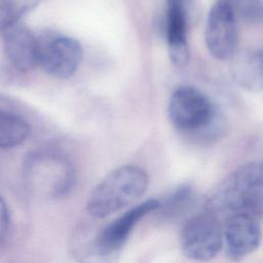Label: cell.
Masks as SVG:
<instances>
[{"mask_svg":"<svg viewBox=\"0 0 263 263\" xmlns=\"http://www.w3.org/2000/svg\"><path fill=\"white\" fill-rule=\"evenodd\" d=\"M193 196L194 191L189 184L180 185L166 197L159 199L156 212L165 220L175 219L187 210L193 200Z\"/></svg>","mask_w":263,"mask_h":263,"instance_id":"9a60e30c","label":"cell"},{"mask_svg":"<svg viewBox=\"0 0 263 263\" xmlns=\"http://www.w3.org/2000/svg\"><path fill=\"white\" fill-rule=\"evenodd\" d=\"M208 209L257 218L263 214V158L243 163L232 172L215 190Z\"/></svg>","mask_w":263,"mask_h":263,"instance_id":"3957f363","label":"cell"},{"mask_svg":"<svg viewBox=\"0 0 263 263\" xmlns=\"http://www.w3.org/2000/svg\"><path fill=\"white\" fill-rule=\"evenodd\" d=\"M224 229L217 213L208 209L190 216L180 232L184 256L198 262L214 259L222 249Z\"/></svg>","mask_w":263,"mask_h":263,"instance_id":"5b68a950","label":"cell"},{"mask_svg":"<svg viewBox=\"0 0 263 263\" xmlns=\"http://www.w3.org/2000/svg\"><path fill=\"white\" fill-rule=\"evenodd\" d=\"M29 123L13 113L0 110V148L23 144L30 135Z\"/></svg>","mask_w":263,"mask_h":263,"instance_id":"5bb4252c","label":"cell"},{"mask_svg":"<svg viewBox=\"0 0 263 263\" xmlns=\"http://www.w3.org/2000/svg\"><path fill=\"white\" fill-rule=\"evenodd\" d=\"M167 112L175 128L195 143L214 142L223 133L224 121L219 110L193 86L177 88L171 97Z\"/></svg>","mask_w":263,"mask_h":263,"instance_id":"7a4b0ae2","label":"cell"},{"mask_svg":"<svg viewBox=\"0 0 263 263\" xmlns=\"http://www.w3.org/2000/svg\"><path fill=\"white\" fill-rule=\"evenodd\" d=\"M158 205L159 199H147L134 205L105 226L98 227L96 238L103 253L119 260L121 251L136 225L148 214L156 212Z\"/></svg>","mask_w":263,"mask_h":263,"instance_id":"52a82bcc","label":"cell"},{"mask_svg":"<svg viewBox=\"0 0 263 263\" xmlns=\"http://www.w3.org/2000/svg\"><path fill=\"white\" fill-rule=\"evenodd\" d=\"M40 0H0V27L20 21L22 15L33 9Z\"/></svg>","mask_w":263,"mask_h":263,"instance_id":"e0dca14e","label":"cell"},{"mask_svg":"<svg viewBox=\"0 0 263 263\" xmlns=\"http://www.w3.org/2000/svg\"><path fill=\"white\" fill-rule=\"evenodd\" d=\"M149 177L140 166L124 164L110 172L91 191L87 213L103 219L134 203L147 190Z\"/></svg>","mask_w":263,"mask_h":263,"instance_id":"277c9868","label":"cell"},{"mask_svg":"<svg viewBox=\"0 0 263 263\" xmlns=\"http://www.w3.org/2000/svg\"><path fill=\"white\" fill-rule=\"evenodd\" d=\"M223 229L227 256L234 262L251 255L261 243V227L257 217L253 215L230 214L224 223Z\"/></svg>","mask_w":263,"mask_h":263,"instance_id":"8fae6325","label":"cell"},{"mask_svg":"<svg viewBox=\"0 0 263 263\" xmlns=\"http://www.w3.org/2000/svg\"><path fill=\"white\" fill-rule=\"evenodd\" d=\"M9 212L5 200L0 194V243L5 239L9 229Z\"/></svg>","mask_w":263,"mask_h":263,"instance_id":"ac0fdd59","label":"cell"},{"mask_svg":"<svg viewBox=\"0 0 263 263\" xmlns=\"http://www.w3.org/2000/svg\"><path fill=\"white\" fill-rule=\"evenodd\" d=\"M204 36L206 47L215 59L228 61L236 55L237 20L227 0H217L211 7Z\"/></svg>","mask_w":263,"mask_h":263,"instance_id":"8992f818","label":"cell"},{"mask_svg":"<svg viewBox=\"0 0 263 263\" xmlns=\"http://www.w3.org/2000/svg\"><path fill=\"white\" fill-rule=\"evenodd\" d=\"M190 10L191 0H166L165 37L170 59L178 68L185 67L190 58L188 44Z\"/></svg>","mask_w":263,"mask_h":263,"instance_id":"30bf717a","label":"cell"},{"mask_svg":"<svg viewBox=\"0 0 263 263\" xmlns=\"http://www.w3.org/2000/svg\"><path fill=\"white\" fill-rule=\"evenodd\" d=\"M97 226L81 223L73 230L69 240V251L77 263H117L100 249L97 238Z\"/></svg>","mask_w":263,"mask_h":263,"instance_id":"7c38bea8","label":"cell"},{"mask_svg":"<svg viewBox=\"0 0 263 263\" xmlns=\"http://www.w3.org/2000/svg\"><path fill=\"white\" fill-rule=\"evenodd\" d=\"M26 189L36 197L55 199L68 195L76 183V167L69 155L54 147L29 152L22 166Z\"/></svg>","mask_w":263,"mask_h":263,"instance_id":"6da1fadb","label":"cell"},{"mask_svg":"<svg viewBox=\"0 0 263 263\" xmlns=\"http://www.w3.org/2000/svg\"><path fill=\"white\" fill-rule=\"evenodd\" d=\"M231 73L236 83L245 89L263 90V48L240 53L232 65Z\"/></svg>","mask_w":263,"mask_h":263,"instance_id":"4fadbf2b","label":"cell"},{"mask_svg":"<svg viewBox=\"0 0 263 263\" xmlns=\"http://www.w3.org/2000/svg\"><path fill=\"white\" fill-rule=\"evenodd\" d=\"M236 20L248 24L263 22V0H227Z\"/></svg>","mask_w":263,"mask_h":263,"instance_id":"2e32d148","label":"cell"},{"mask_svg":"<svg viewBox=\"0 0 263 263\" xmlns=\"http://www.w3.org/2000/svg\"><path fill=\"white\" fill-rule=\"evenodd\" d=\"M4 52L13 68L29 72L39 65L40 42L34 33L21 21L0 27Z\"/></svg>","mask_w":263,"mask_h":263,"instance_id":"9c48e42d","label":"cell"},{"mask_svg":"<svg viewBox=\"0 0 263 263\" xmlns=\"http://www.w3.org/2000/svg\"><path fill=\"white\" fill-rule=\"evenodd\" d=\"M82 59L83 48L75 38L57 36L40 43L39 65L51 77H71L79 68Z\"/></svg>","mask_w":263,"mask_h":263,"instance_id":"ba28073f","label":"cell"}]
</instances>
